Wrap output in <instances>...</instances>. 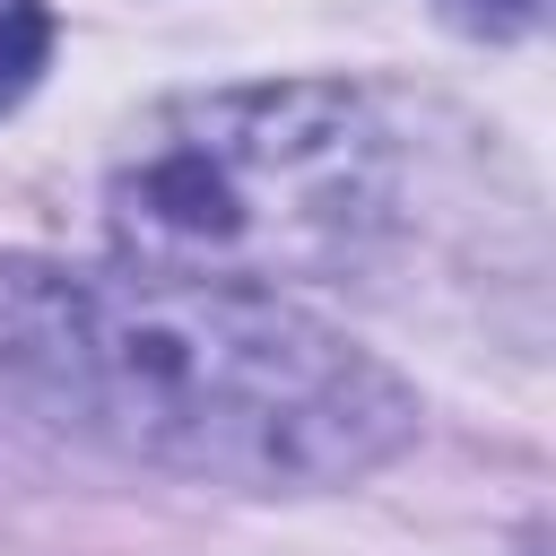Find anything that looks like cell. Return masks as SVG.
<instances>
[{
    "instance_id": "3",
    "label": "cell",
    "mask_w": 556,
    "mask_h": 556,
    "mask_svg": "<svg viewBox=\"0 0 556 556\" xmlns=\"http://www.w3.org/2000/svg\"><path fill=\"white\" fill-rule=\"evenodd\" d=\"M43 52H52V17L35 0H0V104H17L35 87Z\"/></svg>"
},
{
    "instance_id": "1",
    "label": "cell",
    "mask_w": 556,
    "mask_h": 556,
    "mask_svg": "<svg viewBox=\"0 0 556 556\" xmlns=\"http://www.w3.org/2000/svg\"><path fill=\"white\" fill-rule=\"evenodd\" d=\"M0 391L43 426L217 486H339L417 426L408 391L278 287L0 261Z\"/></svg>"
},
{
    "instance_id": "4",
    "label": "cell",
    "mask_w": 556,
    "mask_h": 556,
    "mask_svg": "<svg viewBox=\"0 0 556 556\" xmlns=\"http://www.w3.org/2000/svg\"><path fill=\"white\" fill-rule=\"evenodd\" d=\"M539 9L547 0H452V17L478 35H521V26H539Z\"/></svg>"
},
{
    "instance_id": "2",
    "label": "cell",
    "mask_w": 556,
    "mask_h": 556,
    "mask_svg": "<svg viewBox=\"0 0 556 556\" xmlns=\"http://www.w3.org/2000/svg\"><path fill=\"white\" fill-rule=\"evenodd\" d=\"M391 217V139L356 87L287 78L165 104L104 182V226L139 269L287 287L339 278Z\"/></svg>"
}]
</instances>
